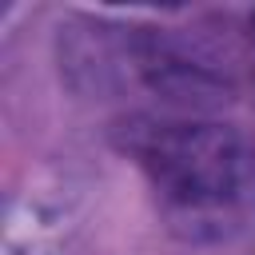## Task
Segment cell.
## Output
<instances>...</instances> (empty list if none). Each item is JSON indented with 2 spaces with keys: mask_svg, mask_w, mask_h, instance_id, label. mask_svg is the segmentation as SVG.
Returning <instances> with one entry per match:
<instances>
[{
  "mask_svg": "<svg viewBox=\"0 0 255 255\" xmlns=\"http://www.w3.org/2000/svg\"><path fill=\"white\" fill-rule=\"evenodd\" d=\"M135 151L155 191L179 211H227L255 179L247 143L223 124H155Z\"/></svg>",
  "mask_w": 255,
  "mask_h": 255,
  "instance_id": "1",
  "label": "cell"
}]
</instances>
